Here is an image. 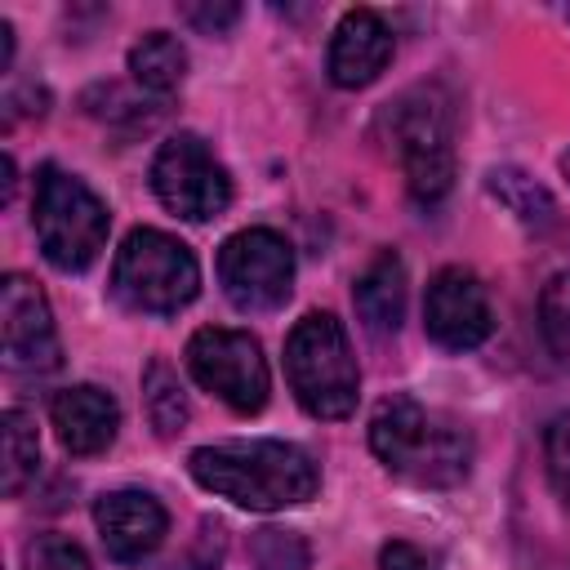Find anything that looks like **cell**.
I'll return each instance as SVG.
<instances>
[{
  "label": "cell",
  "instance_id": "obj_12",
  "mask_svg": "<svg viewBox=\"0 0 570 570\" xmlns=\"http://www.w3.org/2000/svg\"><path fill=\"white\" fill-rule=\"evenodd\" d=\"M94 525H98L107 557L129 566L160 548L169 517H165L160 499H151L147 490H111L94 503Z\"/></svg>",
  "mask_w": 570,
  "mask_h": 570
},
{
  "label": "cell",
  "instance_id": "obj_2",
  "mask_svg": "<svg viewBox=\"0 0 570 570\" xmlns=\"http://www.w3.org/2000/svg\"><path fill=\"white\" fill-rule=\"evenodd\" d=\"M370 450L392 476L428 490L459 485L472 468V436L450 414L428 410L414 396L379 401L370 419Z\"/></svg>",
  "mask_w": 570,
  "mask_h": 570
},
{
  "label": "cell",
  "instance_id": "obj_22",
  "mask_svg": "<svg viewBox=\"0 0 570 570\" xmlns=\"http://www.w3.org/2000/svg\"><path fill=\"white\" fill-rule=\"evenodd\" d=\"M254 561H258V570H303L307 566V548L289 530H263L254 539Z\"/></svg>",
  "mask_w": 570,
  "mask_h": 570
},
{
  "label": "cell",
  "instance_id": "obj_8",
  "mask_svg": "<svg viewBox=\"0 0 570 570\" xmlns=\"http://www.w3.org/2000/svg\"><path fill=\"white\" fill-rule=\"evenodd\" d=\"M151 191L169 214L187 223L218 218L232 205V178L196 134H174L160 142L151 160Z\"/></svg>",
  "mask_w": 570,
  "mask_h": 570
},
{
  "label": "cell",
  "instance_id": "obj_24",
  "mask_svg": "<svg viewBox=\"0 0 570 570\" xmlns=\"http://www.w3.org/2000/svg\"><path fill=\"white\" fill-rule=\"evenodd\" d=\"M178 13H183L191 27H200L205 36H218V31H227V27L240 18V4H227V0H223V4H183Z\"/></svg>",
  "mask_w": 570,
  "mask_h": 570
},
{
  "label": "cell",
  "instance_id": "obj_23",
  "mask_svg": "<svg viewBox=\"0 0 570 570\" xmlns=\"http://www.w3.org/2000/svg\"><path fill=\"white\" fill-rule=\"evenodd\" d=\"M543 459H548V481L552 490L570 503V410H561L548 432H543Z\"/></svg>",
  "mask_w": 570,
  "mask_h": 570
},
{
  "label": "cell",
  "instance_id": "obj_6",
  "mask_svg": "<svg viewBox=\"0 0 570 570\" xmlns=\"http://www.w3.org/2000/svg\"><path fill=\"white\" fill-rule=\"evenodd\" d=\"M31 223L45 258L58 272H80L98 258L107 245V205L67 169L40 165L36 169V200H31Z\"/></svg>",
  "mask_w": 570,
  "mask_h": 570
},
{
  "label": "cell",
  "instance_id": "obj_16",
  "mask_svg": "<svg viewBox=\"0 0 570 570\" xmlns=\"http://www.w3.org/2000/svg\"><path fill=\"white\" fill-rule=\"evenodd\" d=\"M129 76H134L138 89L165 98V94H174V89L183 85V76H187V49H183L178 36H169V31H147V36L129 49Z\"/></svg>",
  "mask_w": 570,
  "mask_h": 570
},
{
  "label": "cell",
  "instance_id": "obj_1",
  "mask_svg": "<svg viewBox=\"0 0 570 570\" xmlns=\"http://www.w3.org/2000/svg\"><path fill=\"white\" fill-rule=\"evenodd\" d=\"M196 485L209 494L249 508V512H276L307 503L321 485V472L307 450L289 441H218L200 445L187 459Z\"/></svg>",
  "mask_w": 570,
  "mask_h": 570
},
{
  "label": "cell",
  "instance_id": "obj_25",
  "mask_svg": "<svg viewBox=\"0 0 570 570\" xmlns=\"http://www.w3.org/2000/svg\"><path fill=\"white\" fill-rule=\"evenodd\" d=\"M379 570H436L432 566V557L428 552H419L414 543H387L383 552H379Z\"/></svg>",
  "mask_w": 570,
  "mask_h": 570
},
{
  "label": "cell",
  "instance_id": "obj_3",
  "mask_svg": "<svg viewBox=\"0 0 570 570\" xmlns=\"http://www.w3.org/2000/svg\"><path fill=\"white\" fill-rule=\"evenodd\" d=\"M392 156L405 169V187L419 205H436L454 187V142H450V102L441 89H405L387 102L379 120Z\"/></svg>",
  "mask_w": 570,
  "mask_h": 570
},
{
  "label": "cell",
  "instance_id": "obj_7",
  "mask_svg": "<svg viewBox=\"0 0 570 570\" xmlns=\"http://www.w3.org/2000/svg\"><path fill=\"white\" fill-rule=\"evenodd\" d=\"M187 370L205 392H214L236 414H258L267 405V361L258 338H249L245 330H196L187 338Z\"/></svg>",
  "mask_w": 570,
  "mask_h": 570
},
{
  "label": "cell",
  "instance_id": "obj_17",
  "mask_svg": "<svg viewBox=\"0 0 570 570\" xmlns=\"http://www.w3.org/2000/svg\"><path fill=\"white\" fill-rule=\"evenodd\" d=\"M485 187H490V196H494L508 214H517L525 227H548L552 214H557L548 187L534 183V178H530L525 169H517V165H494V169L485 174Z\"/></svg>",
  "mask_w": 570,
  "mask_h": 570
},
{
  "label": "cell",
  "instance_id": "obj_21",
  "mask_svg": "<svg viewBox=\"0 0 570 570\" xmlns=\"http://www.w3.org/2000/svg\"><path fill=\"white\" fill-rule=\"evenodd\" d=\"M22 570H89V557L62 534H36L22 548Z\"/></svg>",
  "mask_w": 570,
  "mask_h": 570
},
{
  "label": "cell",
  "instance_id": "obj_5",
  "mask_svg": "<svg viewBox=\"0 0 570 570\" xmlns=\"http://www.w3.org/2000/svg\"><path fill=\"white\" fill-rule=\"evenodd\" d=\"M200 289V267L196 254L156 227H134L125 236V245L116 249L111 263V294L134 307V312H151V316H174L178 307H187Z\"/></svg>",
  "mask_w": 570,
  "mask_h": 570
},
{
  "label": "cell",
  "instance_id": "obj_14",
  "mask_svg": "<svg viewBox=\"0 0 570 570\" xmlns=\"http://www.w3.org/2000/svg\"><path fill=\"white\" fill-rule=\"evenodd\" d=\"M49 419H53V432H58L67 454H102L116 441L120 405H116V396L107 387L76 383V387H62L53 396Z\"/></svg>",
  "mask_w": 570,
  "mask_h": 570
},
{
  "label": "cell",
  "instance_id": "obj_15",
  "mask_svg": "<svg viewBox=\"0 0 570 570\" xmlns=\"http://www.w3.org/2000/svg\"><path fill=\"white\" fill-rule=\"evenodd\" d=\"M352 298H356V312L361 321L374 330V334H396L401 316H405V263L383 249L352 285Z\"/></svg>",
  "mask_w": 570,
  "mask_h": 570
},
{
  "label": "cell",
  "instance_id": "obj_20",
  "mask_svg": "<svg viewBox=\"0 0 570 570\" xmlns=\"http://www.w3.org/2000/svg\"><path fill=\"white\" fill-rule=\"evenodd\" d=\"M539 325L548 347L570 365V272H557L539 294Z\"/></svg>",
  "mask_w": 570,
  "mask_h": 570
},
{
  "label": "cell",
  "instance_id": "obj_9",
  "mask_svg": "<svg viewBox=\"0 0 570 570\" xmlns=\"http://www.w3.org/2000/svg\"><path fill=\"white\" fill-rule=\"evenodd\" d=\"M218 281L232 307L240 312H272L289 298L294 281V249L272 227H245L223 240L218 249Z\"/></svg>",
  "mask_w": 570,
  "mask_h": 570
},
{
  "label": "cell",
  "instance_id": "obj_10",
  "mask_svg": "<svg viewBox=\"0 0 570 570\" xmlns=\"http://www.w3.org/2000/svg\"><path fill=\"white\" fill-rule=\"evenodd\" d=\"M423 330L450 352H472L490 338L494 312L485 285L468 267H441L423 294Z\"/></svg>",
  "mask_w": 570,
  "mask_h": 570
},
{
  "label": "cell",
  "instance_id": "obj_27",
  "mask_svg": "<svg viewBox=\"0 0 570 570\" xmlns=\"http://www.w3.org/2000/svg\"><path fill=\"white\" fill-rule=\"evenodd\" d=\"M561 174H566V183H570V151L561 156Z\"/></svg>",
  "mask_w": 570,
  "mask_h": 570
},
{
  "label": "cell",
  "instance_id": "obj_4",
  "mask_svg": "<svg viewBox=\"0 0 570 570\" xmlns=\"http://www.w3.org/2000/svg\"><path fill=\"white\" fill-rule=\"evenodd\" d=\"M285 379L312 419H347L356 410V356L347 330L330 312H307L285 338Z\"/></svg>",
  "mask_w": 570,
  "mask_h": 570
},
{
  "label": "cell",
  "instance_id": "obj_18",
  "mask_svg": "<svg viewBox=\"0 0 570 570\" xmlns=\"http://www.w3.org/2000/svg\"><path fill=\"white\" fill-rule=\"evenodd\" d=\"M142 401H147L151 428H156L160 436L183 432V423H187V392H183L178 374H174L160 356L147 361V370H142Z\"/></svg>",
  "mask_w": 570,
  "mask_h": 570
},
{
  "label": "cell",
  "instance_id": "obj_11",
  "mask_svg": "<svg viewBox=\"0 0 570 570\" xmlns=\"http://www.w3.org/2000/svg\"><path fill=\"white\" fill-rule=\"evenodd\" d=\"M0 334H4V365L13 374L58 370V330L49 298L22 272H9L0 285Z\"/></svg>",
  "mask_w": 570,
  "mask_h": 570
},
{
  "label": "cell",
  "instance_id": "obj_26",
  "mask_svg": "<svg viewBox=\"0 0 570 570\" xmlns=\"http://www.w3.org/2000/svg\"><path fill=\"white\" fill-rule=\"evenodd\" d=\"M9 58H13V27L0 18V67H9Z\"/></svg>",
  "mask_w": 570,
  "mask_h": 570
},
{
  "label": "cell",
  "instance_id": "obj_19",
  "mask_svg": "<svg viewBox=\"0 0 570 570\" xmlns=\"http://www.w3.org/2000/svg\"><path fill=\"white\" fill-rule=\"evenodd\" d=\"M0 428H4V494H22V485L36 476V463H40L36 419L22 410H4Z\"/></svg>",
  "mask_w": 570,
  "mask_h": 570
},
{
  "label": "cell",
  "instance_id": "obj_13",
  "mask_svg": "<svg viewBox=\"0 0 570 570\" xmlns=\"http://www.w3.org/2000/svg\"><path fill=\"white\" fill-rule=\"evenodd\" d=\"M392 62V31L374 9H347L330 36V80L338 89H365Z\"/></svg>",
  "mask_w": 570,
  "mask_h": 570
}]
</instances>
